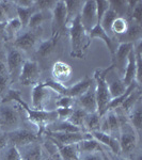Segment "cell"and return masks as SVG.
Instances as JSON below:
<instances>
[{
    "mask_svg": "<svg viewBox=\"0 0 142 160\" xmlns=\"http://www.w3.org/2000/svg\"><path fill=\"white\" fill-rule=\"evenodd\" d=\"M18 149L23 160H44L43 148L37 141Z\"/></svg>",
    "mask_w": 142,
    "mask_h": 160,
    "instance_id": "603a6c76",
    "label": "cell"
},
{
    "mask_svg": "<svg viewBox=\"0 0 142 160\" xmlns=\"http://www.w3.org/2000/svg\"><path fill=\"white\" fill-rule=\"evenodd\" d=\"M110 9L117 14L118 17H124L127 19L128 6L127 0H109Z\"/></svg>",
    "mask_w": 142,
    "mask_h": 160,
    "instance_id": "8d00e7d4",
    "label": "cell"
},
{
    "mask_svg": "<svg viewBox=\"0 0 142 160\" xmlns=\"http://www.w3.org/2000/svg\"><path fill=\"white\" fill-rule=\"evenodd\" d=\"M128 29V20L124 17H117L113 20L111 27H110V32L112 37L117 38L121 35L125 34L126 31Z\"/></svg>",
    "mask_w": 142,
    "mask_h": 160,
    "instance_id": "d590c367",
    "label": "cell"
},
{
    "mask_svg": "<svg viewBox=\"0 0 142 160\" xmlns=\"http://www.w3.org/2000/svg\"><path fill=\"white\" fill-rule=\"evenodd\" d=\"M26 60L27 59H25V55L20 50L16 49L13 45L7 46L6 64L11 82L15 81V80H18L23 64L25 63Z\"/></svg>",
    "mask_w": 142,
    "mask_h": 160,
    "instance_id": "9c48e42d",
    "label": "cell"
},
{
    "mask_svg": "<svg viewBox=\"0 0 142 160\" xmlns=\"http://www.w3.org/2000/svg\"><path fill=\"white\" fill-rule=\"evenodd\" d=\"M45 131L47 132H79V131H84L81 128L76 127L73 124H71L68 121H58L49 124L46 127Z\"/></svg>",
    "mask_w": 142,
    "mask_h": 160,
    "instance_id": "f1b7e54d",
    "label": "cell"
},
{
    "mask_svg": "<svg viewBox=\"0 0 142 160\" xmlns=\"http://www.w3.org/2000/svg\"><path fill=\"white\" fill-rule=\"evenodd\" d=\"M92 138H94L97 142H99L102 145L106 146L110 149V152L113 153L115 156H120V144H119V139L114 137L108 135V133L102 132V131H93L91 132Z\"/></svg>",
    "mask_w": 142,
    "mask_h": 160,
    "instance_id": "44dd1931",
    "label": "cell"
},
{
    "mask_svg": "<svg viewBox=\"0 0 142 160\" xmlns=\"http://www.w3.org/2000/svg\"><path fill=\"white\" fill-rule=\"evenodd\" d=\"M41 68L38 63L33 60H26L23 64L18 81L23 86H35L40 82Z\"/></svg>",
    "mask_w": 142,
    "mask_h": 160,
    "instance_id": "30bf717a",
    "label": "cell"
},
{
    "mask_svg": "<svg viewBox=\"0 0 142 160\" xmlns=\"http://www.w3.org/2000/svg\"><path fill=\"white\" fill-rule=\"evenodd\" d=\"M109 0H97L96 1V15H97V25L100 24L103 16L109 10Z\"/></svg>",
    "mask_w": 142,
    "mask_h": 160,
    "instance_id": "ee69618b",
    "label": "cell"
},
{
    "mask_svg": "<svg viewBox=\"0 0 142 160\" xmlns=\"http://www.w3.org/2000/svg\"><path fill=\"white\" fill-rule=\"evenodd\" d=\"M58 95L56 92L50 90L49 88L44 87L42 82L33 86L31 100H32V109L42 111H55L56 100L58 99Z\"/></svg>",
    "mask_w": 142,
    "mask_h": 160,
    "instance_id": "3957f363",
    "label": "cell"
},
{
    "mask_svg": "<svg viewBox=\"0 0 142 160\" xmlns=\"http://www.w3.org/2000/svg\"><path fill=\"white\" fill-rule=\"evenodd\" d=\"M127 121L134 127V129L137 131V133H140L142 127V104L141 99L137 102V104L134 106L127 114Z\"/></svg>",
    "mask_w": 142,
    "mask_h": 160,
    "instance_id": "4316f807",
    "label": "cell"
},
{
    "mask_svg": "<svg viewBox=\"0 0 142 160\" xmlns=\"http://www.w3.org/2000/svg\"><path fill=\"white\" fill-rule=\"evenodd\" d=\"M34 1L35 0H16V1H14V4L17 8L27 9V8H32L34 6Z\"/></svg>",
    "mask_w": 142,
    "mask_h": 160,
    "instance_id": "681fc988",
    "label": "cell"
},
{
    "mask_svg": "<svg viewBox=\"0 0 142 160\" xmlns=\"http://www.w3.org/2000/svg\"><path fill=\"white\" fill-rule=\"evenodd\" d=\"M73 76V69L71 65L64 61L58 60L51 66V80L65 86Z\"/></svg>",
    "mask_w": 142,
    "mask_h": 160,
    "instance_id": "d6986e66",
    "label": "cell"
},
{
    "mask_svg": "<svg viewBox=\"0 0 142 160\" xmlns=\"http://www.w3.org/2000/svg\"><path fill=\"white\" fill-rule=\"evenodd\" d=\"M100 121H102V115L99 112L88 113L84 123V130L86 132L91 133L93 131L99 130Z\"/></svg>",
    "mask_w": 142,
    "mask_h": 160,
    "instance_id": "d6a6232c",
    "label": "cell"
},
{
    "mask_svg": "<svg viewBox=\"0 0 142 160\" xmlns=\"http://www.w3.org/2000/svg\"><path fill=\"white\" fill-rule=\"evenodd\" d=\"M51 35L61 34L66 28V10L63 0L57 1L55 9L51 12Z\"/></svg>",
    "mask_w": 142,
    "mask_h": 160,
    "instance_id": "9a60e30c",
    "label": "cell"
},
{
    "mask_svg": "<svg viewBox=\"0 0 142 160\" xmlns=\"http://www.w3.org/2000/svg\"><path fill=\"white\" fill-rule=\"evenodd\" d=\"M106 72L107 68L102 69L97 68L94 72V76L93 80L95 83V95H96V102H97V112L100 115H104L106 112V108H107L109 102L111 100L109 91H108V87L106 83Z\"/></svg>",
    "mask_w": 142,
    "mask_h": 160,
    "instance_id": "52a82bcc",
    "label": "cell"
},
{
    "mask_svg": "<svg viewBox=\"0 0 142 160\" xmlns=\"http://www.w3.org/2000/svg\"><path fill=\"white\" fill-rule=\"evenodd\" d=\"M38 132H33L26 128H19L17 130L11 131L8 133V139H9V144L16 146L17 148H20L23 146H26L28 144L35 142L38 139Z\"/></svg>",
    "mask_w": 142,
    "mask_h": 160,
    "instance_id": "5bb4252c",
    "label": "cell"
},
{
    "mask_svg": "<svg viewBox=\"0 0 142 160\" xmlns=\"http://www.w3.org/2000/svg\"><path fill=\"white\" fill-rule=\"evenodd\" d=\"M44 132L48 133L47 137L58 142L61 145H71V144H77L82 140L92 138L91 133L86 131H79V132Z\"/></svg>",
    "mask_w": 142,
    "mask_h": 160,
    "instance_id": "e0dca14e",
    "label": "cell"
},
{
    "mask_svg": "<svg viewBox=\"0 0 142 160\" xmlns=\"http://www.w3.org/2000/svg\"><path fill=\"white\" fill-rule=\"evenodd\" d=\"M87 114H88V113L84 110H82L81 108L75 106L73 112H72L71 117L68 118V122L73 124V125L76 126V127L81 128V129L84 130V118H86Z\"/></svg>",
    "mask_w": 142,
    "mask_h": 160,
    "instance_id": "74e56055",
    "label": "cell"
},
{
    "mask_svg": "<svg viewBox=\"0 0 142 160\" xmlns=\"http://www.w3.org/2000/svg\"><path fill=\"white\" fill-rule=\"evenodd\" d=\"M128 22H133L135 24L141 25L142 24V0H139L136 7L133 9L129 17L127 18Z\"/></svg>",
    "mask_w": 142,
    "mask_h": 160,
    "instance_id": "7bdbcfd3",
    "label": "cell"
},
{
    "mask_svg": "<svg viewBox=\"0 0 142 160\" xmlns=\"http://www.w3.org/2000/svg\"><path fill=\"white\" fill-rule=\"evenodd\" d=\"M1 35H2V25H0V38H1Z\"/></svg>",
    "mask_w": 142,
    "mask_h": 160,
    "instance_id": "11a10c76",
    "label": "cell"
},
{
    "mask_svg": "<svg viewBox=\"0 0 142 160\" xmlns=\"http://www.w3.org/2000/svg\"><path fill=\"white\" fill-rule=\"evenodd\" d=\"M89 37H90L91 40H92V38H99V40L104 41V43L106 44V46L108 47V49H109L111 56L113 57L115 50H117V48H118L119 43H118V41L115 40V38H110L109 35H108L107 33L103 30V28L100 27V25H96L91 31H90Z\"/></svg>",
    "mask_w": 142,
    "mask_h": 160,
    "instance_id": "7402d4cb",
    "label": "cell"
},
{
    "mask_svg": "<svg viewBox=\"0 0 142 160\" xmlns=\"http://www.w3.org/2000/svg\"><path fill=\"white\" fill-rule=\"evenodd\" d=\"M0 160H23L19 149L14 145L9 144L0 151Z\"/></svg>",
    "mask_w": 142,
    "mask_h": 160,
    "instance_id": "f35d334b",
    "label": "cell"
},
{
    "mask_svg": "<svg viewBox=\"0 0 142 160\" xmlns=\"http://www.w3.org/2000/svg\"><path fill=\"white\" fill-rule=\"evenodd\" d=\"M44 160H53V158H51V157H50V158H46V159H44Z\"/></svg>",
    "mask_w": 142,
    "mask_h": 160,
    "instance_id": "9f6ffc18",
    "label": "cell"
},
{
    "mask_svg": "<svg viewBox=\"0 0 142 160\" xmlns=\"http://www.w3.org/2000/svg\"><path fill=\"white\" fill-rule=\"evenodd\" d=\"M78 160H104V157H103V152H94V153L79 155Z\"/></svg>",
    "mask_w": 142,
    "mask_h": 160,
    "instance_id": "c3c4849f",
    "label": "cell"
},
{
    "mask_svg": "<svg viewBox=\"0 0 142 160\" xmlns=\"http://www.w3.org/2000/svg\"><path fill=\"white\" fill-rule=\"evenodd\" d=\"M139 142V135L134 127L126 121L121 125L119 144H120V156L133 159V156L137 151Z\"/></svg>",
    "mask_w": 142,
    "mask_h": 160,
    "instance_id": "5b68a950",
    "label": "cell"
},
{
    "mask_svg": "<svg viewBox=\"0 0 142 160\" xmlns=\"http://www.w3.org/2000/svg\"><path fill=\"white\" fill-rule=\"evenodd\" d=\"M37 10H35L34 6L32 8H27V9H24V8H17L16 7V14H17V18L19 19L20 24L23 26V30L27 29L28 22H29L30 17L32 16V14L34 13Z\"/></svg>",
    "mask_w": 142,
    "mask_h": 160,
    "instance_id": "ab89813d",
    "label": "cell"
},
{
    "mask_svg": "<svg viewBox=\"0 0 142 160\" xmlns=\"http://www.w3.org/2000/svg\"><path fill=\"white\" fill-rule=\"evenodd\" d=\"M93 81H94L93 78L84 77V79L79 80L78 82H76L71 87H65L51 79L46 80L45 82H42V83L44 87L49 88L50 90H53V92H56L60 96H68L72 97V98H77L89 89V87L93 83Z\"/></svg>",
    "mask_w": 142,
    "mask_h": 160,
    "instance_id": "8992f818",
    "label": "cell"
},
{
    "mask_svg": "<svg viewBox=\"0 0 142 160\" xmlns=\"http://www.w3.org/2000/svg\"><path fill=\"white\" fill-rule=\"evenodd\" d=\"M57 4V1L55 0H35L34 1V8L37 11L41 12H53Z\"/></svg>",
    "mask_w": 142,
    "mask_h": 160,
    "instance_id": "b9f144b4",
    "label": "cell"
},
{
    "mask_svg": "<svg viewBox=\"0 0 142 160\" xmlns=\"http://www.w3.org/2000/svg\"><path fill=\"white\" fill-rule=\"evenodd\" d=\"M8 145H9V139H8V133L1 132V131H0V151H1V149H3Z\"/></svg>",
    "mask_w": 142,
    "mask_h": 160,
    "instance_id": "f907efd6",
    "label": "cell"
},
{
    "mask_svg": "<svg viewBox=\"0 0 142 160\" xmlns=\"http://www.w3.org/2000/svg\"><path fill=\"white\" fill-rule=\"evenodd\" d=\"M114 160H134V159H130V158H125V157H122V156H118L117 158Z\"/></svg>",
    "mask_w": 142,
    "mask_h": 160,
    "instance_id": "db71d44e",
    "label": "cell"
},
{
    "mask_svg": "<svg viewBox=\"0 0 142 160\" xmlns=\"http://www.w3.org/2000/svg\"><path fill=\"white\" fill-rule=\"evenodd\" d=\"M102 146H103L102 144H100L99 142H97L94 138H90V139H87V140H82L81 142L77 143V148H78L79 155L105 151Z\"/></svg>",
    "mask_w": 142,
    "mask_h": 160,
    "instance_id": "1f68e13d",
    "label": "cell"
},
{
    "mask_svg": "<svg viewBox=\"0 0 142 160\" xmlns=\"http://www.w3.org/2000/svg\"><path fill=\"white\" fill-rule=\"evenodd\" d=\"M23 26L20 24L19 19L17 17L8 20L4 25H2V34H4L9 41H13L17 35L22 32Z\"/></svg>",
    "mask_w": 142,
    "mask_h": 160,
    "instance_id": "83f0119b",
    "label": "cell"
},
{
    "mask_svg": "<svg viewBox=\"0 0 142 160\" xmlns=\"http://www.w3.org/2000/svg\"><path fill=\"white\" fill-rule=\"evenodd\" d=\"M75 100L68 96H59L56 100V109L57 108H74Z\"/></svg>",
    "mask_w": 142,
    "mask_h": 160,
    "instance_id": "bcb514c9",
    "label": "cell"
},
{
    "mask_svg": "<svg viewBox=\"0 0 142 160\" xmlns=\"http://www.w3.org/2000/svg\"><path fill=\"white\" fill-rule=\"evenodd\" d=\"M118 43H129L136 44L138 41L142 40V27L141 25L135 24L133 22H128V29L125 34L117 38Z\"/></svg>",
    "mask_w": 142,
    "mask_h": 160,
    "instance_id": "cb8c5ba5",
    "label": "cell"
},
{
    "mask_svg": "<svg viewBox=\"0 0 142 160\" xmlns=\"http://www.w3.org/2000/svg\"><path fill=\"white\" fill-rule=\"evenodd\" d=\"M120 128H121V123L120 120H119L117 112L114 110L107 111L104 115H102L99 131L108 133V135L119 139Z\"/></svg>",
    "mask_w": 142,
    "mask_h": 160,
    "instance_id": "2e32d148",
    "label": "cell"
},
{
    "mask_svg": "<svg viewBox=\"0 0 142 160\" xmlns=\"http://www.w3.org/2000/svg\"><path fill=\"white\" fill-rule=\"evenodd\" d=\"M117 17H118L117 14H115V13L109 8V10H108V11L104 14V16H103L102 20H100V24H99L100 27L103 28V30H104L105 32L107 33V34L109 35L110 38H114L112 37L111 32H110V27H111L113 20L117 18Z\"/></svg>",
    "mask_w": 142,
    "mask_h": 160,
    "instance_id": "60d3db41",
    "label": "cell"
},
{
    "mask_svg": "<svg viewBox=\"0 0 142 160\" xmlns=\"http://www.w3.org/2000/svg\"><path fill=\"white\" fill-rule=\"evenodd\" d=\"M134 48V44L129 43H119L118 48L114 55L112 57V68L118 72L121 77H123L125 71L126 64H127L128 55Z\"/></svg>",
    "mask_w": 142,
    "mask_h": 160,
    "instance_id": "7c38bea8",
    "label": "cell"
},
{
    "mask_svg": "<svg viewBox=\"0 0 142 160\" xmlns=\"http://www.w3.org/2000/svg\"><path fill=\"white\" fill-rule=\"evenodd\" d=\"M48 15H51L50 12H41V11H35L32 14V16L30 17L29 22H28L27 29L35 30L42 28L44 22L47 20Z\"/></svg>",
    "mask_w": 142,
    "mask_h": 160,
    "instance_id": "e575fe53",
    "label": "cell"
},
{
    "mask_svg": "<svg viewBox=\"0 0 142 160\" xmlns=\"http://www.w3.org/2000/svg\"><path fill=\"white\" fill-rule=\"evenodd\" d=\"M20 106H16L13 102L0 104V131L9 133L11 131L22 128V115Z\"/></svg>",
    "mask_w": 142,
    "mask_h": 160,
    "instance_id": "277c9868",
    "label": "cell"
},
{
    "mask_svg": "<svg viewBox=\"0 0 142 160\" xmlns=\"http://www.w3.org/2000/svg\"><path fill=\"white\" fill-rule=\"evenodd\" d=\"M141 99V91H140V87L136 88L133 92L130 93L129 95L127 96V98L123 102V104L120 106V109L125 113L126 115L128 114V112L133 109V107L137 104L138 100Z\"/></svg>",
    "mask_w": 142,
    "mask_h": 160,
    "instance_id": "836d02e7",
    "label": "cell"
},
{
    "mask_svg": "<svg viewBox=\"0 0 142 160\" xmlns=\"http://www.w3.org/2000/svg\"><path fill=\"white\" fill-rule=\"evenodd\" d=\"M103 157H104V160H112L109 155L106 153V151H103Z\"/></svg>",
    "mask_w": 142,
    "mask_h": 160,
    "instance_id": "f5cc1de1",
    "label": "cell"
},
{
    "mask_svg": "<svg viewBox=\"0 0 142 160\" xmlns=\"http://www.w3.org/2000/svg\"><path fill=\"white\" fill-rule=\"evenodd\" d=\"M135 78H136V57H135V51H134V48H133V50H131L129 52V55H128L127 64H126L122 80H123L124 84H125L126 87H128V86H130L133 82H136Z\"/></svg>",
    "mask_w": 142,
    "mask_h": 160,
    "instance_id": "484cf974",
    "label": "cell"
},
{
    "mask_svg": "<svg viewBox=\"0 0 142 160\" xmlns=\"http://www.w3.org/2000/svg\"><path fill=\"white\" fill-rule=\"evenodd\" d=\"M66 10V28L68 25L72 20H74L77 16L80 15L82 7L84 4V1H78V0H66L64 1Z\"/></svg>",
    "mask_w": 142,
    "mask_h": 160,
    "instance_id": "f546056e",
    "label": "cell"
},
{
    "mask_svg": "<svg viewBox=\"0 0 142 160\" xmlns=\"http://www.w3.org/2000/svg\"><path fill=\"white\" fill-rule=\"evenodd\" d=\"M80 24L88 33L97 25L96 15V1L95 0H88L84 1L82 10L79 15Z\"/></svg>",
    "mask_w": 142,
    "mask_h": 160,
    "instance_id": "4fadbf2b",
    "label": "cell"
},
{
    "mask_svg": "<svg viewBox=\"0 0 142 160\" xmlns=\"http://www.w3.org/2000/svg\"><path fill=\"white\" fill-rule=\"evenodd\" d=\"M105 79H106V83H107L108 91H109L111 99L121 96V95L126 91V88L127 87L124 84L122 77L118 74V72L115 71L112 66H109V68H107Z\"/></svg>",
    "mask_w": 142,
    "mask_h": 160,
    "instance_id": "8fae6325",
    "label": "cell"
},
{
    "mask_svg": "<svg viewBox=\"0 0 142 160\" xmlns=\"http://www.w3.org/2000/svg\"><path fill=\"white\" fill-rule=\"evenodd\" d=\"M60 35H51L49 40L46 41H41L38 43V45L35 48V55L38 58L42 59H48L50 58L57 50V45H58V41Z\"/></svg>",
    "mask_w": 142,
    "mask_h": 160,
    "instance_id": "ffe728a7",
    "label": "cell"
},
{
    "mask_svg": "<svg viewBox=\"0 0 142 160\" xmlns=\"http://www.w3.org/2000/svg\"><path fill=\"white\" fill-rule=\"evenodd\" d=\"M8 69H7V64H6V53L3 56L0 55V75L2 74H7Z\"/></svg>",
    "mask_w": 142,
    "mask_h": 160,
    "instance_id": "816d5d0a",
    "label": "cell"
},
{
    "mask_svg": "<svg viewBox=\"0 0 142 160\" xmlns=\"http://www.w3.org/2000/svg\"><path fill=\"white\" fill-rule=\"evenodd\" d=\"M7 102H16V104H18L26 111L29 122L38 127L37 132L38 136L42 135L49 124L56 122L58 120L56 110L42 111V110L30 109V107L24 102V99L20 96L19 91H17V90L10 89L6 93V95L1 98V100H0V104H7Z\"/></svg>",
    "mask_w": 142,
    "mask_h": 160,
    "instance_id": "6da1fadb",
    "label": "cell"
},
{
    "mask_svg": "<svg viewBox=\"0 0 142 160\" xmlns=\"http://www.w3.org/2000/svg\"><path fill=\"white\" fill-rule=\"evenodd\" d=\"M49 138V137H48ZM49 140L56 145L57 149H58L59 156H60L61 160H78L79 152L77 144H71V145H61L58 142L49 138Z\"/></svg>",
    "mask_w": 142,
    "mask_h": 160,
    "instance_id": "d4e9b609",
    "label": "cell"
},
{
    "mask_svg": "<svg viewBox=\"0 0 142 160\" xmlns=\"http://www.w3.org/2000/svg\"><path fill=\"white\" fill-rule=\"evenodd\" d=\"M14 17H17L14 1H0V25H4Z\"/></svg>",
    "mask_w": 142,
    "mask_h": 160,
    "instance_id": "4dcf8cb0",
    "label": "cell"
},
{
    "mask_svg": "<svg viewBox=\"0 0 142 160\" xmlns=\"http://www.w3.org/2000/svg\"><path fill=\"white\" fill-rule=\"evenodd\" d=\"M41 34H42V28L35 30L26 29L24 32H20L16 38L13 40L12 45L16 49L22 51L23 53L31 52L35 50L38 43L41 42Z\"/></svg>",
    "mask_w": 142,
    "mask_h": 160,
    "instance_id": "ba28073f",
    "label": "cell"
},
{
    "mask_svg": "<svg viewBox=\"0 0 142 160\" xmlns=\"http://www.w3.org/2000/svg\"><path fill=\"white\" fill-rule=\"evenodd\" d=\"M74 108H57L56 112L57 117H58V121H68V118L71 117L72 112H73Z\"/></svg>",
    "mask_w": 142,
    "mask_h": 160,
    "instance_id": "7dc6e473",
    "label": "cell"
},
{
    "mask_svg": "<svg viewBox=\"0 0 142 160\" xmlns=\"http://www.w3.org/2000/svg\"><path fill=\"white\" fill-rule=\"evenodd\" d=\"M75 105L77 107L81 108L87 113L97 112V102H96V95H95V83H93L89 87V89L82 95L77 97L75 100Z\"/></svg>",
    "mask_w": 142,
    "mask_h": 160,
    "instance_id": "ac0fdd59",
    "label": "cell"
},
{
    "mask_svg": "<svg viewBox=\"0 0 142 160\" xmlns=\"http://www.w3.org/2000/svg\"><path fill=\"white\" fill-rule=\"evenodd\" d=\"M10 84H11V79H10L9 74L0 75V97H3L6 93L10 90Z\"/></svg>",
    "mask_w": 142,
    "mask_h": 160,
    "instance_id": "f6af8a7d",
    "label": "cell"
},
{
    "mask_svg": "<svg viewBox=\"0 0 142 160\" xmlns=\"http://www.w3.org/2000/svg\"><path fill=\"white\" fill-rule=\"evenodd\" d=\"M69 31V43H71V57L82 59L86 56L91 44L89 33L80 24V18L77 16L68 25Z\"/></svg>",
    "mask_w": 142,
    "mask_h": 160,
    "instance_id": "7a4b0ae2",
    "label": "cell"
}]
</instances>
